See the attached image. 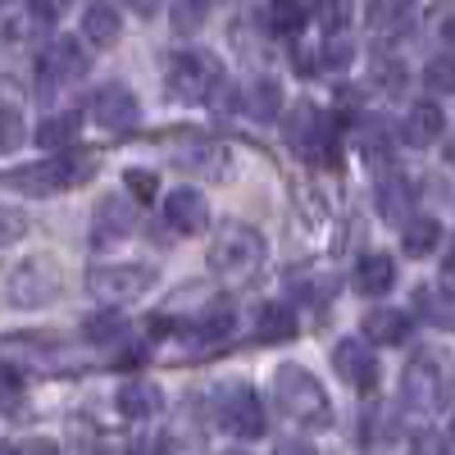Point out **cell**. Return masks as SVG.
I'll use <instances>...</instances> for the list:
<instances>
[{
	"instance_id": "40",
	"label": "cell",
	"mask_w": 455,
	"mask_h": 455,
	"mask_svg": "<svg viewBox=\"0 0 455 455\" xmlns=\"http://www.w3.org/2000/svg\"><path fill=\"white\" fill-rule=\"evenodd\" d=\"M73 5V0H32V10H36V19H46V23H55V19H64V10Z\"/></svg>"
},
{
	"instance_id": "33",
	"label": "cell",
	"mask_w": 455,
	"mask_h": 455,
	"mask_svg": "<svg viewBox=\"0 0 455 455\" xmlns=\"http://www.w3.org/2000/svg\"><path fill=\"white\" fill-rule=\"evenodd\" d=\"M23 410V378L0 369V414H19Z\"/></svg>"
},
{
	"instance_id": "22",
	"label": "cell",
	"mask_w": 455,
	"mask_h": 455,
	"mask_svg": "<svg viewBox=\"0 0 455 455\" xmlns=\"http://www.w3.org/2000/svg\"><path fill=\"white\" fill-rule=\"evenodd\" d=\"M401 246H405V255H414V259H424V255H433L437 246H442V223L437 219H414V223H405V233H401Z\"/></svg>"
},
{
	"instance_id": "21",
	"label": "cell",
	"mask_w": 455,
	"mask_h": 455,
	"mask_svg": "<svg viewBox=\"0 0 455 455\" xmlns=\"http://www.w3.org/2000/svg\"><path fill=\"white\" fill-rule=\"evenodd\" d=\"M78 128H83V114L60 109V114H51V119H42V128H36V146L42 150H68V141L78 137Z\"/></svg>"
},
{
	"instance_id": "4",
	"label": "cell",
	"mask_w": 455,
	"mask_h": 455,
	"mask_svg": "<svg viewBox=\"0 0 455 455\" xmlns=\"http://www.w3.org/2000/svg\"><path fill=\"white\" fill-rule=\"evenodd\" d=\"M219 78H223V64H219L210 51H178V55L169 60V68H164V87H169V96L182 100V105L210 100V92L219 87Z\"/></svg>"
},
{
	"instance_id": "15",
	"label": "cell",
	"mask_w": 455,
	"mask_h": 455,
	"mask_svg": "<svg viewBox=\"0 0 455 455\" xmlns=\"http://www.w3.org/2000/svg\"><path fill=\"white\" fill-rule=\"evenodd\" d=\"M437 137H446V109L437 100H419L405 114V141L410 146H433Z\"/></svg>"
},
{
	"instance_id": "45",
	"label": "cell",
	"mask_w": 455,
	"mask_h": 455,
	"mask_svg": "<svg viewBox=\"0 0 455 455\" xmlns=\"http://www.w3.org/2000/svg\"><path fill=\"white\" fill-rule=\"evenodd\" d=\"M83 455H119V451H114V446H105V442H92Z\"/></svg>"
},
{
	"instance_id": "25",
	"label": "cell",
	"mask_w": 455,
	"mask_h": 455,
	"mask_svg": "<svg viewBox=\"0 0 455 455\" xmlns=\"http://www.w3.org/2000/svg\"><path fill=\"white\" fill-rule=\"evenodd\" d=\"M378 210L387 219H401L410 210V182L396 173H383V182H378Z\"/></svg>"
},
{
	"instance_id": "7",
	"label": "cell",
	"mask_w": 455,
	"mask_h": 455,
	"mask_svg": "<svg viewBox=\"0 0 455 455\" xmlns=\"http://www.w3.org/2000/svg\"><path fill=\"white\" fill-rule=\"evenodd\" d=\"M405 401L414 405V410H424V414H437V410H446V392H451V383H446V369H442V360L433 355V351H424L419 360H410L405 364Z\"/></svg>"
},
{
	"instance_id": "17",
	"label": "cell",
	"mask_w": 455,
	"mask_h": 455,
	"mask_svg": "<svg viewBox=\"0 0 455 455\" xmlns=\"http://www.w3.org/2000/svg\"><path fill=\"white\" fill-rule=\"evenodd\" d=\"M392 283H396V259H392V255H383V251L360 255V264H355V287H360L364 296H387Z\"/></svg>"
},
{
	"instance_id": "10",
	"label": "cell",
	"mask_w": 455,
	"mask_h": 455,
	"mask_svg": "<svg viewBox=\"0 0 455 455\" xmlns=\"http://www.w3.org/2000/svg\"><path fill=\"white\" fill-rule=\"evenodd\" d=\"M92 124H100L105 132H128V128H137L141 124V105H137V96L128 92V87H100L96 96H92Z\"/></svg>"
},
{
	"instance_id": "24",
	"label": "cell",
	"mask_w": 455,
	"mask_h": 455,
	"mask_svg": "<svg viewBox=\"0 0 455 455\" xmlns=\"http://www.w3.org/2000/svg\"><path fill=\"white\" fill-rule=\"evenodd\" d=\"M264 23H269V32H278V36H291V32L306 28V5H300V0H269Z\"/></svg>"
},
{
	"instance_id": "35",
	"label": "cell",
	"mask_w": 455,
	"mask_h": 455,
	"mask_svg": "<svg viewBox=\"0 0 455 455\" xmlns=\"http://www.w3.org/2000/svg\"><path fill=\"white\" fill-rule=\"evenodd\" d=\"M319 19H323L328 36L347 32V23H351V0H323V5H319Z\"/></svg>"
},
{
	"instance_id": "36",
	"label": "cell",
	"mask_w": 455,
	"mask_h": 455,
	"mask_svg": "<svg viewBox=\"0 0 455 455\" xmlns=\"http://www.w3.org/2000/svg\"><path fill=\"white\" fill-rule=\"evenodd\" d=\"M424 78H428L433 92H455V64H451L446 55H437V60L424 68Z\"/></svg>"
},
{
	"instance_id": "44",
	"label": "cell",
	"mask_w": 455,
	"mask_h": 455,
	"mask_svg": "<svg viewBox=\"0 0 455 455\" xmlns=\"http://www.w3.org/2000/svg\"><path fill=\"white\" fill-rule=\"evenodd\" d=\"M274 455H319V451H315L310 442H296V437H291V442H278Z\"/></svg>"
},
{
	"instance_id": "2",
	"label": "cell",
	"mask_w": 455,
	"mask_h": 455,
	"mask_svg": "<svg viewBox=\"0 0 455 455\" xmlns=\"http://www.w3.org/2000/svg\"><path fill=\"white\" fill-rule=\"evenodd\" d=\"M264 264V242L246 223H223L210 242V269L228 283H246Z\"/></svg>"
},
{
	"instance_id": "30",
	"label": "cell",
	"mask_w": 455,
	"mask_h": 455,
	"mask_svg": "<svg viewBox=\"0 0 455 455\" xmlns=\"http://www.w3.org/2000/svg\"><path fill=\"white\" fill-rule=\"evenodd\" d=\"M19 141H23V114H19V105L0 100V156L19 150Z\"/></svg>"
},
{
	"instance_id": "9",
	"label": "cell",
	"mask_w": 455,
	"mask_h": 455,
	"mask_svg": "<svg viewBox=\"0 0 455 455\" xmlns=\"http://www.w3.org/2000/svg\"><path fill=\"white\" fill-rule=\"evenodd\" d=\"M42 92H60V87H68V83H78L83 73H87V51H83V42H73V36H55V42L46 46V55H42Z\"/></svg>"
},
{
	"instance_id": "31",
	"label": "cell",
	"mask_w": 455,
	"mask_h": 455,
	"mask_svg": "<svg viewBox=\"0 0 455 455\" xmlns=\"http://www.w3.org/2000/svg\"><path fill=\"white\" fill-rule=\"evenodd\" d=\"M360 150H364L369 160H378V150L387 156V150H392V128L383 119H364L360 124Z\"/></svg>"
},
{
	"instance_id": "38",
	"label": "cell",
	"mask_w": 455,
	"mask_h": 455,
	"mask_svg": "<svg viewBox=\"0 0 455 455\" xmlns=\"http://www.w3.org/2000/svg\"><path fill=\"white\" fill-rule=\"evenodd\" d=\"M410 455H451V442H446V433L428 428V433H419L410 442Z\"/></svg>"
},
{
	"instance_id": "43",
	"label": "cell",
	"mask_w": 455,
	"mask_h": 455,
	"mask_svg": "<svg viewBox=\"0 0 455 455\" xmlns=\"http://www.w3.org/2000/svg\"><path fill=\"white\" fill-rule=\"evenodd\" d=\"M124 5L137 14V19H156L160 14V5H164V0H124Z\"/></svg>"
},
{
	"instance_id": "16",
	"label": "cell",
	"mask_w": 455,
	"mask_h": 455,
	"mask_svg": "<svg viewBox=\"0 0 455 455\" xmlns=\"http://www.w3.org/2000/svg\"><path fill=\"white\" fill-rule=\"evenodd\" d=\"M419 0H369L364 5V23L378 32V36H396L401 28H410Z\"/></svg>"
},
{
	"instance_id": "8",
	"label": "cell",
	"mask_w": 455,
	"mask_h": 455,
	"mask_svg": "<svg viewBox=\"0 0 455 455\" xmlns=\"http://www.w3.org/2000/svg\"><path fill=\"white\" fill-rule=\"evenodd\" d=\"M219 424L233 437H264V405L246 383H233L219 392Z\"/></svg>"
},
{
	"instance_id": "28",
	"label": "cell",
	"mask_w": 455,
	"mask_h": 455,
	"mask_svg": "<svg viewBox=\"0 0 455 455\" xmlns=\"http://www.w3.org/2000/svg\"><path fill=\"white\" fill-rule=\"evenodd\" d=\"M83 332H87V341H100V347H109V341H119V337L128 332V319L114 315V310H100V315H92V319L83 323Z\"/></svg>"
},
{
	"instance_id": "26",
	"label": "cell",
	"mask_w": 455,
	"mask_h": 455,
	"mask_svg": "<svg viewBox=\"0 0 455 455\" xmlns=\"http://www.w3.org/2000/svg\"><path fill=\"white\" fill-rule=\"evenodd\" d=\"M246 109L255 114V119H264V124H269L274 114L283 109V87H278L274 78H259V83L251 87V100H246Z\"/></svg>"
},
{
	"instance_id": "20",
	"label": "cell",
	"mask_w": 455,
	"mask_h": 455,
	"mask_svg": "<svg viewBox=\"0 0 455 455\" xmlns=\"http://www.w3.org/2000/svg\"><path fill=\"white\" fill-rule=\"evenodd\" d=\"M364 337L378 341V347H401L410 337V315L405 310H373V315H364Z\"/></svg>"
},
{
	"instance_id": "37",
	"label": "cell",
	"mask_w": 455,
	"mask_h": 455,
	"mask_svg": "<svg viewBox=\"0 0 455 455\" xmlns=\"http://www.w3.org/2000/svg\"><path fill=\"white\" fill-rule=\"evenodd\" d=\"M128 192L146 205V201H156L160 182H156V173H150V169H128Z\"/></svg>"
},
{
	"instance_id": "14",
	"label": "cell",
	"mask_w": 455,
	"mask_h": 455,
	"mask_svg": "<svg viewBox=\"0 0 455 455\" xmlns=\"http://www.w3.org/2000/svg\"><path fill=\"white\" fill-rule=\"evenodd\" d=\"M283 132H287V141H291L296 150H319V141H328V137H332V132L323 128V114H319L310 100L291 105L287 124H283Z\"/></svg>"
},
{
	"instance_id": "46",
	"label": "cell",
	"mask_w": 455,
	"mask_h": 455,
	"mask_svg": "<svg viewBox=\"0 0 455 455\" xmlns=\"http://www.w3.org/2000/svg\"><path fill=\"white\" fill-rule=\"evenodd\" d=\"M0 455H14V446H0Z\"/></svg>"
},
{
	"instance_id": "39",
	"label": "cell",
	"mask_w": 455,
	"mask_h": 455,
	"mask_svg": "<svg viewBox=\"0 0 455 455\" xmlns=\"http://www.w3.org/2000/svg\"><path fill=\"white\" fill-rule=\"evenodd\" d=\"M351 55H355V46L347 42V36H328V46H323V64H332V68H341V64H351Z\"/></svg>"
},
{
	"instance_id": "18",
	"label": "cell",
	"mask_w": 455,
	"mask_h": 455,
	"mask_svg": "<svg viewBox=\"0 0 455 455\" xmlns=\"http://www.w3.org/2000/svg\"><path fill=\"white\" fill-rule=\"evenodd\" d=\"M160 410H164V392L156 383L132 378V383L119 387V414H128V419H156Z\"/></svg>"
},
{
	"instance_id": "13",
	"label": "cell",
	"mask_w": 455,
	"mask_h": 455,
	"mask_svg": "<svg viewBox=\"0 0 455 455\" xmlns=\"http://www.w3.org/2000/svg\"><path fill=\"white\" fill-rule=\"evenodd\" d=\"M132 233V210L119 196H105L92 214V246H114Z\"/></svg>"
},
{
	"instance_id": "19",
	"label": "cell",
	"mask_w": 455,
	"mask_h": 455,
	"mask_svg": "<svg viewBox=\"0 0 455 455\" xmlns=\"http://www.w3.org/2000/svg\"><path fill=\"white\" fill-rule=\"evenodd\" d=\"M119 32H124V23H119V10H114V5L92 0V5L83 10V36L92 46H114V42H119Z\"/></svg>"
},
{
	"instance_id": "42",
	"label": "cell",
	"mask_w": 455,
	"mask_h": 455,
	"mask_svg": "<svg viewBox=\"0 0 455 455\" xmlns=\"http://www.w3.org/2000/svg\"><path fill=\"white\" fill-rule=\"evenodd\" d=\"M23 233V219L19 214H5V210H0V242H14Z\"/></svg>"
},
{
	"instance_id": "6",
	"label": "cell",
	"mask_w": 455,
	"mask_h": 455,
	"mask_svg": "<svg viewBox=\"0 0 455 455\" xmlns=\"http://www.w3.org/2000/svg\"><path fill=\"white\" fill-rule=\"evenodd\" d=\"M55 291H60V269L51 259H23L5 278V300L19 306V310L46 306V300H55Z\"/></svg>"
},
{
	"instance_id": "23",
	"label": "cell",
	"mask_w": 455,
	"mask_h": 455,
	"mask_svg": "<svg viewBox=\"0 0 455 455\" xmlns=\"http://www.w3.org/2000/svg\"><path fill=\"white\" fill-rule=\"evenodd\" d=\"M255 337L259 341H291L296 337V315L287 306H264L255 319Z\"/></svg>"
},
{
	"instance_id": "27",
	"label": "cell",
	"mask_w": 455,
	"mask_h": 455,
	"mask_svg": "<svg viewBox=\"0 0 455 455\" xmlns=\"http://www.w3.org/2000/svg\"><path fill=\"white\" fill-rule=\"evenodd\" d=\"M414 306H419L428 315V323H437V328H451L455 323V306H451V296L442 287H424L419 296H414Z\"/></svg>"
},
{
	"instance_id": "12",
	"label": "cell",
	"mask_w": 455,
	"mask_h": 455,
	"mask_svg": "<svg viewBox=\"0 0 455 455\" xmlns=\"http://www.w3.org/2000/svg\"><path fill=\"white\" fill-rule=\"evenodd\" d=\"M332 364H337V373L347 378L351 387H360V392L378 387V355L364 347V341H337Z\"/></svg>"
},
{
	"instance_id": "34",
	"label": "cell",
	"mask_w": 455,
	"mask_h": 455,
	"mask_svg": "<svg viewBox=\"0 0 455 455\" xmlns=\"http://www.w3.org/2000/svg\"><path fill=\"white\" fill-rule=\"evenodd\" d=\"M373 83L383 87L387 96H396V92L405 87V68H401V60H378V64H373Z\"/></svg>"
},
{
	"instance_id": "5",
	"label": "cell",
	"mask_w": 455,
	"mask_h": 455,
	"mask_svg": "<svg viewBox=\"0 0 455 455\" xmlns=\"http://www.w3.org/2000/svg\"><path fill=\"white\" fill-rule=\"evenodd\" d=\"M156 287V269L150 264H96L87 274V291L105 306H128V300L146 296Z\"/></svg>"
},
{
	"instance_id": "1",
	"label": "cell",
	"mask_w": 455,
	"mask_h": 455,
	"mask_svg": "<svg viewBox=\"0 0 455 455\" xmlns=\"http://www.w3.org/2000/svg\"><path fill=\"white\" fill-rule=\"evenodd\" d=\"M274 401L278 410L287 414L291 424L300 428H328L332 424V405H328V392L319 387V378L300 364H283L274 373Z\"/></svg>"
},
{
	"instance_id": "11",
	"label": "cell",
	"mask_w": 455,
	"mask_h": 455,
	"mask_svg": "<svg viewBox=\"0 0 455 455\" xmlns=\"http://www.w3.org/2000/svg\"><path fill=\"white\" fill-rule=\"evenodd\" d=\"M164 223L173 228L178 237H196L201 228L210 223V205L196 187H178V192L164 196Z\"/></svg>"
},
{
	"instance_id": "3",
	"label": "cell",
	"mask_w": 455,
	"mask_h": 455,
	"mask_svg": "<svg viewBox=\"0 0 455 455\" xmlns=\"http://www.w3.org/2000/svg\"><path fill=\"white\" fill-rule=\"evenodd\" d=\"M92 169H96V156H83V150H55V160L19 169L10 178V187H19V192H28V196H55V192H68V187L87 182Z\"/></svg>"
},
{
	"instance_id": "41",
	"label": "cell",
	"mask_w": 455,
	"mask_h": 455,
	"mask_svg": "<svg viewBox=\"0 0 455 455\" xmlns=\"http://www.w3.org/2000/svg\"><path fill=\"white\" fill-rule=\"evenodd\" d=\"M14 455H64L51 437H32V442H23V446H14Z\"/></svg>"
},
{
	"instance_id": "29",
	"label": "cell",
	"mask_w": 455,
	"mask_h": 455,
	"mask_svg": "<svg viewBox=\"0 0 455 455\" xmlns=\"http://www.w3.org/2000/svg\"><path fill=\"white\" fill-rule=\"evenodd\" d=\"M210 14V0H173L169 5V19H173V32H196Z\"/></svg>"
},
{
	"instance_id": "32",
	"label": "cell",
	"mask_w": 455,
	"mask_h": 455,
	"mask_svg": "<svg viewBox=\"0 0 455 455\" xmlns=\"http://www.w3.org/2000/svg\"><path fill=\"white\" fill-rule=\"evenodd\" d=\"M228 332H233V315L214 310V315H201V323L192 328V341H201V347H205V341H223Z\"/></svg>"
},
{
	"instance_id": "47",
	"label": "cell",
	"mask_w": 455,
	"mask_h": 455,
	"mask_svg": "<svg viewBox=\"0 0 455 455\" xmlns=\"http://www.w3.org/2000/svg\"><path fill=\"white\" fill-rule=\"evenodd\" d=\"M223 455H251V451H223Z\"/></svg>"
}]
</instances>
